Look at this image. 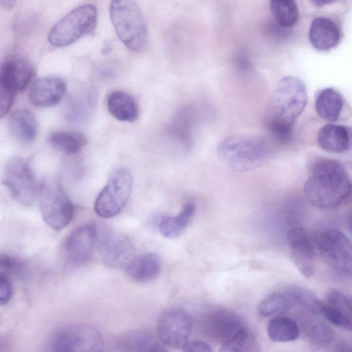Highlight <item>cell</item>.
<instances>
[{
  "label": "cell",
  "instance_id": "obj_1",
  "mask_svg": "<svg viewBox=\"0 0 352 352\" xmlns=\"http://www.w3.org/2000/svg\"><path fill=\"white\" fill-rule=\"evenodd\" d=\"M307 102V89L300 79L287 76L279 80L270 101L266 120L267 130L276 142L287 144L292 140L294 124Z\"/></svg>",
  "mask_w": 352,
  "mask_h": 352
},
{
  "label": "cell",
  "instance_id": "obj_2",
  "mask_svg": "<svg viewBox=\"0 0 352 352\" xmlns=\"http://www.w3.org/2000/svg\"><path fill=\"white\" fill-rule=\"evenodd\" d=\"M304 191L313 206L322 209L334 208L350 197L351 179L341 162L330 158H320L312 164Z\"/></svg>",
  "mask_w": 352,
  "mask_h": 352
},
{
  "label": "cell",
  "instance_id": "obj_3",
  "mask_svg": "<svg viewBox=\"0 0 352 352\" xmlns=\"http://www.w3.org/2000/svg\"><path fill=\"white\" fill-rule=\"evenodd\" d=\"M217 151L226 165L237 172L248 171L261 166L273 153L267 140L250 134L230 135L219 144Z\"/></svg>",
  "mask_w": 352,
  "mask_h": 352
},
{
  "label": "cell",
  "instance_id": "obj_4",
  "mask_svg": "<svg viewBox=\"0 0 352 352\" xmlns=\"http://www.w3.org/2000/svg\"><path fill=\"white\" fill-rule=\"evenodd\" d=\"M110 16L122 43L133 52H142L147 43V28L138 4L133 1H113L110 6Z\"/></svg>",
  "mask_w": 352,
  "mask_h": 352
},
{
  "label": "cell",
  "instance_id": "obj_5",
  "mask_svg": "<svg viewBox=\"0 0 352 352\" xmlns=\"http://www.w3.org/2000/svg\"><path fill=\"white\" fill-rule=\"evenodd\" d=\"M97 17V8L93 4L76 8L52 27L48 35L49 43L54 47H65L90 34L96 29Z\"/></svg>",
  "mask_w": 352,
  "mask_h": 352
},
{
  "label": "cell",
  "instance_id": "obj_6",
  "mask_svg": "<svg viewBox=\"0 0 352 352\" xmlns=\"http://www.w3.org/2000/svg\"><path fill=\"white\" fill-rule=\"evenodd\" d=\"M37 195L41 215L54 230H61L72 221L74 206L60 184L54 179H45Z\"/></svg>",
  "mask_w": 352,
  "mask_h": 352
},
{
  "label": "cell",
  "instance_id": "obj_7",
  "mask_svg": "<svg viewBox=\"0 0 352 352\" xmlns=\"http://www.w3.org/2000/svg\"><path fill=\"white\" fill-rule=\"evenodd\" d=\"M316 252L338 274L347 276L351 273V243L342 232L327 228L315 235Z\"/></svg>",
  "mask_w": 352,
  "mask_h": 352
},
{
  "label": "cell",
  "instance_id": "obj_8",
  "mask_svg": "<svg viewBox=\"0 0 352 352\" xmlns=\"http://www.w3.org/2000/svg\"><path fill=\"white\" fill-rule=\"evenodd\" d=\"M133 186V177L128 169L114 170L94 204L97 214L104 218L117 215L126 204Z\"/></svg>",
  "mask_w": 352,
  "mask_h": 352
},
{
  "label": "cell",
  "instance_id": "obj_9",
  "mask_svg": "<svg viewBox=\"0 0 352 352\" xmlns=\"http://www.w3.org/2000/svg\"><path fill=\"white\" fill-rule=\"evenodd\" d=\"M3 184L12 197L21 205L32 206L38 189L32 170L26 160L13 157L6 164Z\"/></svg>",
  "mask_w": 352,
  "mask_h": 352
},
{
  "label": "cell",
  "instance_id": "obj_10",
  "mask_svg": "<svg viewBox=\"0 0 352 352\" xmlns=\"http://www.w3.org/2000/svg\"><path fill=\"white\" fill-rule=\"evenodd\" d=\"M52 352H103L100 333L94 327L77 324L58 331L52 342Z\"/></svg>",
  "mask_w": 352,
  "mask_h": 352
},
{
  "label": "cell",
  "instance_id": "obj_11",
  "mask_svg": "<svg viewBox=\"0 0 352 352\" xmlns=\"http://www.w3.org/2000/svg\"><path fill=\"white\" fill-rule=\"evenodd\" d=\"M192 328V318L186 312L181 309H169L160 316L157 333L165 346L181 349L188 342Z\"/></svg>",
  "mask_w": 352,
  "mask_h": 352
},
{
  "label": "cell",
  "instance_id": "obj_12",
  "mask_svg": "<svg viewBox=\"0 0 352 352\" xmlns=\"http://www.w3.org/2000/svg\"><path fill=\"white\" fill-rule=\"evenodd\" d=\"M98 240L103 261L109 267H126L135 257V249L124 234L98 227Z\"/></svg>",
  "mask_w": 352,
  "mask_h": 352
},
{
  "label": "cell",
  "instance_id": "obj_13",
  "mask_svg": "<svg viewBox=\"0 0 352 352\" xmlns=\"http://www.w3.org/2000/svg\"><path fill=\"white\" fill-rule=\"evenodd\" d=\"M286 238L295 266L304 276H311L317 253L315 235L305 228L294 227L287 231Z\"/></svg>",
  "mask_w": 352,
  "mask_h": 352
},
{
  "label": "cell",
  "instance_id": "obj_14",
  "mask_svg": "<svg viewBox=\"0 0 352 352\" xmlns=\"http://www.w3.org/2000/svg\"><path fill=\"white\" fill-rule=\"evenodd\" d=\"M97 240V226L95 224H86L73 230L64 244L67 261L75 266L87 263L94 252Z\"/></svg>",
  "mask_w": 352,
  "mask_h": 352
},
{
  "label": "cell",
  "instance_id": "obj_15",
  "mask_svg": "<svg viewBox=\"0 0 352 352\" xmlns=\"http://www.w3.org/2000/svg\"><path fill=\"white\" fill-rule=\"evenodd\" d=\"M65 90V84L60 78H41L32 85L29 98L35 107H48L58 103L64 96Z\"/></svg>",
  "mask_w": 352,
  "mask_h": 352
},
{
  "label": "cell",
  "instance_id": "obj_16",
  "mask_svg": "<svg viewBox=\"0 0 352 352\" xmlns=\"http://www.w3.org/2000/svg\"><path fill=\"white\" fill-rule=\"evenodd\" d=\"M322 314L332 324L351 331L352 306L351 299L343 292L331 290L323 304Z\"/></svg>",
  "mask_w": 352,
  "mask_h": 352
},
{
  "label": "cell",
  "instance_id": "obj_17",
  "mask_svg": "<svg viewBox=\"0 0 352 352\" xmlns=\"http://www.w3.org/2000/svg\"><path fill=\"white\" fill-rule=\"evenodd\" d=\"M30 63L21 58L5 60L0 67V80L14 93L25 89L33 76Z\"/></svg>",
  "mask_w": 352,
  "mask_h": 352
},
{
  "label": "cell",
  "instance_id": "obj_18",
  "mask_svg": "<svg viewBox=\"0 0 352 352\" xmlns=\"http://www.w3.org/2000/svg\"><path fill=\"white\" fill-rule=\"evenodd\" d=\"M309 38L312 46L318 51H328L339 43L340 30L338 24L325 16L315 18L310 25Z\"/></svg>",
  "mask_w": 352,
  "mask_h": 352
},
{
  "label": "cell",
  "instance_id": "obj_19",
  "mask_svg": "<svg viewBox=\"0 0 352 352\" xmlns=\"http://www.w3.org/2000/svg\"><path fill=\"white\" fill-rule=\"evenodd\" d=\"M317 142L324 151L331 153H342L351 146L349 127L336 124L322 126L317 133Z\"/></svg>",
  "mask_w": 352,
  "mask_h": 352
},
{
  "label": "cell",
  "instance_id": "obj_20",
  "mask_svg": "<svg viewBox=\"0 0 352 352\" xmlns=\"http://www.w3.org/2000/svg\"><path fill=\"white\" fill-rule=\"evenodd\" d=\"M127 276L138 283H147L155 279L161 270V262L155 253H144L135 256L125 267Z\"/></svg>",
  "mask_w": 352,
  "mask_h": 352
},
{
  "label": "cell",
  "instance_id": "obj_21",
  "mask_svg": "<svg viewBox=\"0 0 352 352\" xmlns=\"http://www.w3.org/2000/svg\"><path fill=\"white\" fill-rule=\"evenodd\" d=\"M109 113L122 122H133L139 115V109L134 98L123 91L111 92L107 99Z\"/></svg>",
  "mask_w": 352,
  "mask_h": 352
},
{
  "label": "cell",
  "instance_id": "obj_22",
  "mask_svg": "<svg viewBox=\"0 0 352 352\" xmlns=\"http://www.w3.org/2000/svg\"><path fill=\"white\" fill-rule=\"evenodd\" d=\"M8 125L12 136L20 143H31L36 136V119L28 110L22 109L13 113L10 117Z\"/></svg>",
  "mask_w": 352,
  "mask_h": 352
},
{
  "label": "cell",
  "instance_id": "obj_23",
  "mask_svg": "<svg viewBox=\"0 0 352 352\" xmlns=\"http://www.w3.org/2000/svg\"><path fill=\"white\" fill-rule=\"evenodd\" d=\"M195 113L190 107L179 109L170 122L168 131L169 135L177 142L188 146L191 142Z\"/></svg>",
  "mask_w": 352,
  "mask_h": 352
},
{
  "label": "cell",
  "instance_id": "obj_24",
  "mask_svg": "<svg viewBox=\"0 0 352 352\" xmlns=\"http://www.w3.org/2000/svg\"><path fill=\"white\" fill-rule=\"evenodd\" d=\"M343 106L344 99L342 95L331 87L322 89L315 101L317 114L322 119L331 122L338 120Z\"/></svg>",
  "mask_w": 352,
  "mask_h": 352
},
{
  "label": "cell",
  "instance_id": "obj_25",
  "mask_svg": "<svg viewBox=\"0 0 352 352\" xmlns=\"http://www.w3.org/2000/svg\"><path fill=\"white\" fill-rule=\"evenodd\" d=\"M195 204L192 201L186 203L180 212L176 216L164 217L160 221L159 229L167 239H175L184 231L195 212Z\"/></svg>",
  "mask_w": 352,
  "mask_h": 352
},
{
  "label": "cell",
  "instance_id": "obj_26",
  "mask_svg": "<svg viewBox=\"0 0 352 352\" xmlns=\"http://www.w3.org/2000/svg\"><path fill=\"white\" fill-rule=\"evenodd\" d=\"M50 143L56 149L67 155L78 153L86 144V138L79 132L56 131L48 137Z\"/></svg>",
  "mask_w": 352,
  "mask_h": 352
},
{
  "label": "cell",
  "instance_id": "obj_27",
  "mask_svg": "<svg viewBox=\"0 0 352 352\" xmlns=\"http://www.w3.org/2000/svg\"><path fill=\"white\" fill-rule=\"evenodd\" d=\"M232 315L228 313H223L221 311L213 312L206 317L204 325L206 331L212 336H224L226 333L223 329L225 330L228 338L231 337L227 331L228 329L232 334H234L239 331L242 327L238 325V322Z\"/></svg>",
  "mask_w": 352,
  "mask_h": 352
},
{
  "label": "cell",
  "instance_id": "obj_28",
  "mask_svg": "<svg viewBox=\"0 0 352 352\" xmlns=\"http://www.w3.org/2000/svg\"><path fill=\"white\" fill-rule=\"evenodd\" d=\"M267 334L274 342H288L298 338L299 329L294 320L287 317L276 318L268 323Z\"/></svg>",
  "mask_w": 352,
  "mask_h": 352
},
{
  "label": "cell",
  "instance_id": "obj_29",
  "mask_svg": "<svg viewBox=\"0 0 352 352\" xmlns=\"http://www.w3.org/2000/svg\"><path fill=\"white\" fill-rule=\"evenodd\" d=\"M270 8L275 21L281 28H289L298 20L299 10L294 1H271Z\"/></svg>",
  "mask_w": 352,
  "mask_h": 352
},
{
  "label": "cell",
  "instance_id": "obj_30",
  "mask_svg": "<svg viewBox=\"0 0 352 352\" xmlns=\"http://www.w3.org/2000/svg\"><path fill=\"white\" fill-rule=\"evenodd\" d=\"M294 302L287 291L273 293L264 298L258 305V313L264 317L287 311Z\"/></svg>",
  "mask_w": 352,
  "mask_h": 352
},
{
  "label": "cell",
  "instance_id": "obj_31",
  "mask_svg": "<svg viewBox=\"0 0 352 352\" xmlns=\"http://www.w3.org/2000/svg\"><path fill=\"white\" fill-rule=\"evenodd\" d=\"M96 102L94 90L88 87L74 100L72 107V117L78 122H85L92 115Z\"/></svg>",
  "mask_w": 352,
  "mask_h": 352
},
{
  "label": "cell",
  "instance_id": "obj_32",
  "mask_svg": "<svg viewBox=\"0 0 352 352\" xmlns=\"http://www.w3.org/2000/svg\"><path fill=\"white\" fill-rule=\"evenodd\" d=\"M287 291L291 295L295 305H301L314 314L322 313L323 303L319 301L311 292L299 287H292Z\"/></svg>",
  "mask_w": 352,
  "mask_h": 352
},
{
  "label": "cell",
  "instance_id": "obj_33",
  "mask_svg": "<svg viewBox=\"0 0 352 352\" xmlns=\"http://www.w3.org/2000/svg\"><path fill=\"white\" fill-rule=\"evenodd\" d=\"M250 340L249 331L242 328L224 342L219 352H243Z\"/></svg>",
  "mask_w": 352,
  "mask_h": 352
},
{
  "label": "cell",
  "instance_id": "obj_34",
  "mask_svg": "<svg viewBox=\"0 0 352 352\" xmlns=\"http://www.w3.org/2000/svg\"><path fill=\"white\" fill-rule=\"evenodd\" d=\"M311 341L318 346L328 344L333 339V332L331 329L322 323L314 324L310 330Z\"/></svg>",
  "mask_w": 352,
  "mask_h": 352
},
{
  "label": "cell",
  "instance_id": "obj_35",
  "mask_svg": "<svg viewBox=\"0 0 352 352\" xmlns=\"http://www.w3.org/2000/svg\"><path fill=\"white\" fill-rule=\"evenodd\" d=\"M24 265L21 260L12 256L0 253V274L19 273L23 271Z\"/></svg>",
  "mask_w": 352,
  "mask_h": 352
},
{
  "label": "cell",
  "instance_id": "obj_36",
  "mask_svg": "<svg viewBox=\"0 0 352 352\" xmlns=\"http://www.w3.org/2000/svg\"><path fill=\"white\" fill-rule=\"evenodd\" d=\"M14 92L0 80V118L6 116L12 104Z\"/></svg>",
  "mask_w": 352,
  "mask_h": 352
},
{
  "label": "cell",
  "instance_id": "obj_37",
  "mask_svg": "<svg viewBox=\"0 0 352 352\" xmlns=\"http://www.w3.org/2000/svg\"><path fill=\"white\" fill-rule=\"evenodd\" d=\"M12 286L6 275L0 274V306L6 305L12 296Z\"/></svg>",
  "mask_w": 352,
  "mask_h": 352
},
{
  "label": "cell",
  "instance_id": "obj_38",
  "mask_svg": "<svg viewBox=\"0 0 352 352\" xmlns=\"http://www.w3.org/2000/svg\"><path fill=\"white\" fill-rule=\"evenodd\" d=\"M182 352H212L210 346L200 340L188 342L183 347Z\"/></svg>",
  "mask_w": 352,
  "mask_h": 352
},
{
  "label": "cell",
  "instance_id": "obj_39",
  "mask_svg": "<svg viewBox=\"0 0 352 352\" xmlns=\"http://www.w3.org/2000/svg\"><path fill=\"white\" fill-rule=\"evenodd\" d=\"M146 352H168L165 348L160 344H153Z\"/></svg>",
  "mask_w": 352,
  "mask_h": 352
},
{
  "label": "cell",
  "instance_id": "obj_40",
  "mask_svg": "<svg viewBox=\"0 0 352 352\" xmlns=\"http://www.w3.org/2000/svg\"><path fill=\"white\" fill-rule=\"evenodd\" d=\"M15 3L14 1H10V0H3L0 1V6H2L4 8L10 9L14 6Z\"/></svg>",
  "mask_w": 352,
  "mask_h": 352
},
{
  "label": "cell",
  "instance_id": "obj_41",
  "mask_svg": "<svg viewBox=\"0 0 352 352\" xmlns=\"http://www.w3.org/2000/svg\"><path fill=\"white\" fill-rule=\"evenodd\" d=\"M351 347H347L346 346H341L339 349L338 350V352H351Z\"/></svg>",
  "mask_w": 352,
  "mask_h": 352
},
{
  "label": "cell",
  "instance_id": "obj_42",
  "mask_svg": "<svg viewBox=\"0 0 352 352\" xmlns=\"http://www.w3.org/2000/svg\"><path fill=\"white\" fill-rule=\"evenodd\" d=\"M312 2H313V3L316 4V6H322V5H324V4L325 5V4H327V3H330V1H318V0H317V1H313Z\"/></svg>",
  "mask_w": 352,
  "mask_h": 352
}]
</instances>
